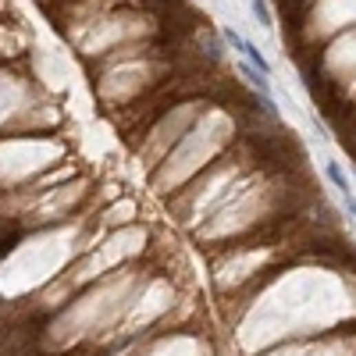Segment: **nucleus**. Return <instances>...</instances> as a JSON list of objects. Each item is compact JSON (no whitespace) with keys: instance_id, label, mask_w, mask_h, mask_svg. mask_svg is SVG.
I'll return each instance as SVG.
<instances>
[{"instance_id":"nucleus-1","label":"nucleus","mask_w":356,"mask_h":356,"mask_svg":"<svg viewBox=\"0 0 356 356\" xmlns=\"http://www.w3.org/2000/svg\"><path fill=\"white\" fill-rule=\"evenodd\" d=\"M328 178H331V185H335V189H339L342 196H349V193H353V189H349V178H346V171H342V167L335 164V160L328 164Z\"/></svg>"},{"instance_id":"nucleus-2","label":"nucleus","mask_w":356,"mask_h":356,"mask_svg":"<svg viewBox=\"0 0 356 356\" xmlns=\"http://www.w3.org/2000/svg\"><path fill=\"white\" fill-rule=\"evenodd\" d=\"M253 14H257V25H271V11L264 0H253Z\"/></svg>"},{"instance_id":"nucleus-3","label":"nucleus","mask_w":356,"mask_h":356,"mask_svg":"<svg viewBox=\"0 0 356 356\" xmlns=\"http://www.w3.org/2000/svg\"><path fill=\"white\" fill-rule=\"evenodd\" d=\"M342 200H346V211H349V214H353V218H356V196H353V193H349V196H342Z\"/></svg>"}]
</instances>
